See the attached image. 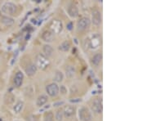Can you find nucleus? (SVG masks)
I'll return each mask as SVG.
<instances>
[{
  "label": "nucleus",
  "instance_id": "26",
  "mask_svg": "<svg viewBox=\"0 0 147 121\" xmlns=\"http://www.w3.org/2000/svg\"><path fill=\"white\" fill-rule=\"evenodd\" d=\"M72 27H73V23H72V22H70V23L67 25V29H68L69 30H72Z\"/></svg>",
  "mask_w": 147,
  "mask_h": 121
},
{
  "label": "nucleus",
  "instance_id": "17",
  "mask_svg": "<svg viewBox=\"0 0 147 121\" xmlns=\"http://www.w3.org/2000/svg\"><path fill=\"white\" fill-rule=\"evenodd\" d=\"M102 61V55L101 53H97L96 55L93 56V59H92V63L95 66H98Z\"/></svg>",
  "mask_w": 147,
  "mask_h": 121
},
{
  "label": "nucleus",
  "instance_id": "3",
  "mask_svg": "<svg viewBox=\"0 0 147 121\" xmlns=\"http://www.w3.org/2000/svg\"><path fill=\"white\" fill-rule=\"evenodd\" d=\"M16 6L12 3H10V2H7V3H5L3 7H2V11L4 13V14H7V15H15V13L16 12Z\"/></svg>",
  "mask_w": 147,
  "mask_h": 121
},
{
  "label": "nucleus",
  "instance_id": "20",
  "mask_svg": "<svg viewBox=\"0 0 147 121\" xmlns=\"http://www.w3.org/2000/svg\"><path fill=\"white\" fill-rule=\"evenodd\" d=\"M23 107H24V103H23V101H18L16 105H14L13 110H14V111H15L16 113L18 114V113H20V112L22 111Z\"/></svg>",
  "mask_w": 147,
  "mask_h": 121
},
{
  "label": "nucleus",
  "instance_id": "19",
  "mask_svg": "<svg viewBox=\"0 0 147 121\" xmlns=\"http://www.w3.org/2000/svg\"><path fill=\"white\" fill-rule=\"evenodd\" d=\"M70 41L63 42L59 47V49L62 52H67V51L70 50Z\"/></svg>",
  "mask_w": 147,
  "mask_h": 121
},
{
  "label": "nucleus",
  "instance_id": "12",
  "mask_svg": "<svg viewBox=\"0 0 147 121\" xmlns=\"http://www.w3.org/2000/svg\"><path fill=\"white\" fill-rule=\"evenodd\" d=\"M68 13L73 18H75V17L79 16V9H78L77 6L75 5V4H70V5L69 6V7H68Z\"/></svg>",
  "mask_w": 147,
  "mask_h": 121
},
{
  "label": "nucleus",
  "instance_id": "22",
  "mask_svg": "<svg viewBox=\"0 0 147 121\" xmlns=\"http://www.w3.org/2000/svg\"><path fill=\"white\" fill-rule=\"evenodd\" d=\"M75 70L73 66H68L67 69H66V75L68 77H72L75 75Z\"/></svg>",
  "mask_w": 147,
  "mask_h": 121
},
{
  "label": "nucleus",
  "instance_id": "27",
  "mask_svg": "<svg viewBox=\"0 0 147 121\" xmlns=\"http://www.w3.org/2000/svg\"><path fill=\"white\" fill-rule=\"evenodd\" d=\"M81 99H78V100H70L71 102H79V101H81Z\"/></svg>",
  "mask_w": 147,
  "mask_h": 121
},
{
  "label": "nucleus",
  "instance_id": "5",
  "mask_svg": "<svg viewBox=\"0 0 147 121\" xmlns=\"http://www.w3.org/2000/svg\"><path fill=\"white\" fill-rule=\"evenodd\" d=\"M59 89H60L59 86L56 83H52L46 87V92L50 97H56L58 95L60 92Z\"/></svg>",
  "mask_w": 147,
  "mask_h": 121
},
{
  "label": "nucleus",
  "instance_id": "28",
  "mask_svg": "<svg viewBox=\"0 0 147 121\" xmlns=\"http://www.w3.org/2000/svg\"><path fill=\"white\" fill-rule=\"evenodd\" d=\"M0 17H1V11H0Z\"/></svg>",
  "mask_w": 147,
  "mask_h": 121
},
{
  "label": "nucleus",
  "instance_id": "2",
  "mask_svg": "<svg viewBox=\"0 0 147 121\" xmlns=\"http://www.w3.org/2000/svg\"><path fill=\"white\" fill-rule=\"evenodd\" d=\"M63 25L62 22L59 20H53L51 21L49 25V30L53 34H60L62 31Z\"/></svg>",
  "mask_w": 147,
  "mask_h": 121
},
{
  "label": "nucleus",
  "instance_id": "11",
  "mask_svg": "<svg viewBox=\"0 0 147 121\" xmlns=\"http://www.w3.org/2000/svg\"><path fill=\"white\" fill-rule=\"evenodd\" d=\"M42 39L45 42L50 43L54 39V34L52 33L50 30H46L42 34Z\"/></svg>",
  "mask_w": 147,
  "mask_h": 121
},
{
  "label": "nucleus",
  "instance_id": "21",
  "mask_svg": "<svg viewBox=\"0 0 147 121\" xmlns=\"http://www.w3.org/2000/svg\"><path fill=\"white\" fill-rule=\"evenodd\" d=\"M63 78H64V75L63 74L60 72V71H56V74H55L54 76V80L57 83H60L62 80H63Z\"/></svg>",
  "mask_w": 147,
  "mask_h": 121
},
{
  "label": "nucleus",
  "instance_id": "7",
  "mask_svg": "<svg viewBox=\"0 0 147 121\" xmlns=\"http://www.w3.org/2000/svg\"><path fill=\"white\" fill-rule=\"evenodd\" d=\"M91 24V21L87 17H83L77 23V28L79 30H85Z\"/></svg>",
  "mask_w": 147,
  "mask_h": 121
},
{
  "label": "nucleus",
  "instance_id": "4",
  "mask_svg": "<svg viewBox=\"0 0 147 121\" xmlns=\"http://www.w3.org/2000/svg\"><path fill=\"white\" fill-rule=\"evenodd\" d=\"M79 116L81 121H92L93 116L87 107H81L79 111Z\"/></svg>",
  "mask_w": 147,
  "mask_h": 121
},
{
  "label": "nucleus",
  "instance_id": "9",
  "mask_svg": "<svg viewBox=\"0 0 147 121\" xmlns=\"http://www.w3.org/2000/svg\"><path fill=\"white\" fill-rule=\"evenodd\" d=\"M23 79H24V74H23V73H22L21 71H18L16 74V75H15L14 80H13L14 84H15V86H16V88H19V87L21 86L22 83H23Z\"/></svg>",
  "mask_w": 147,
  "mask_h": 121
},
{
  "label": "nucleus",
  "instance_id": "1",
  "mask_svg": "<svg viewBox=\"0 0 147 121\" xmlns=\"http://www.w3.org/2000/svg\"><path fill=\"white\" fill-rule=\"evenodd\" d=\"M50 62L48 58L46 57L44 54H38L35 59V66L40 70H45L49 66Z\"/></svg>",
  "mask_w": 147,
  "mask_h": 121
},
{
  "label": "nucleus",
  "instance_id": "6",
  "mask_svg": "<svg viewBox=\"0 0 147 121\" xmlns=\"http://www.w3.org/2000/svg\"><path fill=\"white\" fill-rule=\"evenodd\" d=\"M92 109L93 111L97 114H101L103 111V105H102V101L100 98H96L93 101L92 104Z\"/></svg>",
  "mask_w": 147,
  "mask_h": 121
},
{
  "label": "nucleus",
  "instance_id": "13",
  "mask_svg": "<svg viewBox=\"0 0 147 121\" xmlns=\"http://www.w3.org/2000/svg\"><path fill=\"white\" fill-rule=\"evenodd\" d=\"M37 67L35 66V64L31 63L28 66L26 69V73L28 76H33L34 74H35V73L37 72Z\"/></svg>",
  "mask_w": 147,
  "mask_h": 121
},
{
  "label": "nucleus",
  "instance_id": "24",
  "mask_svg": "<svg viewBox=\"0 0 147 121\" xmlns=\"http://www.w3.org/2000/svg\"><path fill=\"white\" fill-rule=\"evenodd\" d=\"M44 121H54V116L52 112H48L47 113L45 116H44Z\"/></svg>",
  "mask_w": 147,
  "mask_h": 121
},
{
  "label": "nucleus",
  "instance_id": "23",
  "mask_svg": "<svg viewBox=\"0 0 147 121\" xmlns=\"http://www.w3.org/2000/svg\"><path fill=\"white\" fill-rule=\"evenodd\" d=\"M63 116H64V114H63L62 109H59L56 113V120L57 121H62Z\"/></svg>",
  "mask_w": 147,
  "mask_h": 121
},
{
  "label": "nucleus",
  "instance_id": "18",
  "mask_svg": "<svg viewBox=\"0 0 147 121\" xmlns=\"http://www.w3.org/2000/svg\"><path fill=\"white\" fill-rule=\"evenodd\" d=\"M2 23L6 26H12L13 24H14V20L11 18V17H9V16H2Z\"/></svg>",
  "mask_w": 147,
  "mask_h": 121
},
{
  "label": "nucleus",
  "instance_id": "16",
  "mask_svg": "<svg viewBox=\"0 0 147 121\" xmlns=\"http://www.w3.org/2000/svg\"><path fill=\"white\" fill-rule=\"evenodd\" d=\"M100 44V38L98 37L97 35L93 36L91 40H89V46L92 48H96Z\"/></svg>",
  "mask_w": 147,
  "mask_h": 121
},
{
  "label": "nucleus",
  "instance_id": "15",
  "mask_svg": "<svg viewBox=\"0 0 147 121\" xmlns=\"http://www.w3.org/2000/svg\"><path fill=\"white\" fill-rule=\"evenodd\" d=\"M48 100V96H47V95H41V96H39L38 98H37L36 105H38V106H39V107H40V106H43L45 103H47Z\"/></svg>",
  "mask_w": 147,
  "mask_h": 121
},
{
  "label": "nucleus",
  "instance_id": "25",
  "mask_svg": "<svg viewBox=\"0 0 147 121\" xmlns=\"http://www.w3.org/2000/svg\"><path fill=\"white\" fill-rule=\"evenodd\" d=\"M59 90H60V93L62 94H65L67 93V89H65V86H60V89H59Z\"/></svg>",
  "mask_w": 147,
  "mask_h": 121
},
{
  "label": "nucleus",
  "instance_id": "10",
  "mask_svg": "<svg viewBox=\"0 0 147 121\" xmlns=\"http://www.w3.org/2000/svg\"><path fill=\"white\" fill-rule=\"evenodd\" d=\"M63 111V114L65 117H71L75 115V108L72 105H65L64 107V109L62 110Z\"/></svg>",
  "mask_w": 147,
  "mask_h": 121
},
{
  "label": "nucleus",
  "instance_id": "14",
  "mask_svg": "<svg viewBox=\"0 0 147 121\" xmlns=\"http://www.w3.org/2000/svg\"><path fill=\"white\" fill-rule=\"evenodd\" d=\"M43 52H44V56L46 57H49L53 53V48H52V46H50L48 44H45L44 47H43Z\"/></svg>",
  "mask_w": 147,
  "mask_h": 121
},
{
  "label": "nucleus",
  "instance_id": "8",
  "mask_svg": "<svg viewBox=\"0 0 147 121\" xmlns=\"http://www.w3.org/2000/svg\"><path fill=\"white\" fill-rule=\"evenodd\" d=\"M92 22L94 26H99L101 23V14L100 11L94 9L92 11Z\"/></svg>",
  "mask_w": 147,
  "mask_h": 121
}]
</instances>
